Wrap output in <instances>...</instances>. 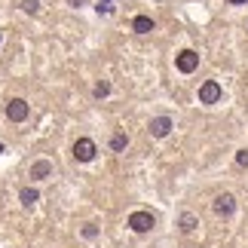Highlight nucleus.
Wrapping results in <instances>:
<instances>
[{
	"label": "nucleus",
	"instance_id": "ddd939ff",
	"mask_svg": "<svg viewBox=\"0 0 248 248\" xmlns=\"http://www.w3.org/2000/svg\"><path fill=\"white\" fill-rule=\"evenodd\" d=\"M22 9L28 16H37V13H40V3H37V0H22Z\"/></svg>",
	"mask_w": 248,
	"mask_h": 248
},
{
	"label": "nucleus",
	"instance_id": "423d86ee",
	"mask_svg": "<svg viewBox=\"0 0 248 248\" xmlns=\"http://www.w3.org/2000/svg\"><path fill=\"white\" fill-rule=\"evenodd\" d=\"M233 212H236V199H233V193L215 196V215H217V217H230Z\"/></svg>",
	"mask_w": 248,
	"mask_h": 248
},
{
	"label": "nucleus",
	"instance_id": "f257e3e1",
	"mask_svg": "<svg viewBox=\"0 0 248 248\" xmlns=\"http://www.w3.org/2000/svg\"><path fill=\"white\" fill-rule=\"evenodd\" d=\"M221 95H224V89H221L217 80H205L202 86H199V104H217Z\"/></svg>",
	"mask_w": 248,
	"mask_h": 248
},
{
	"label": "nucleus",
	"instance_id": "f3484780",
	"mask_svg": "<svg viewBox=\"0 0 248 248\" xmlns=\"http://www.w3.org/2000/svg\"><path fill=\"white\" fill-rule=\"evenodd\" d=\"M95 9H98L101 16H110V13H113V6H110V3H98V6H95Z\"/></svg>",
	"mask_w": 248,
	"mask_h": 248
},
{
	"label": "nucleus",
	"instance_id": "1a4fd4ad",
	"mask_svg": "<svg viewBox=\"0 0 248 248\" xmlns=\"http://www.w3.org/2000/svg\"><path fill=\"white\" fill-rule=\"evenodd\" d=\"M178 227H181V233H193L196 227H199V217L193 212H184V215L178 217Z\"/></svg>",
	"mask_w": 248,
	"mask_h": 248
},
{
	"label": "nucleus",
	"instance_id": "4468645a",
	"mask_svg": "<svg viewBox=\"0 0 248 248\" xmlns=\"http://www.w3.org/2000/svg\"><path fill=\"white\" fill-rule=\"evenodd\" d=\"M92 92H95V98H104V95H110V83H104V80H101V83H95V89H92Z\"/></svg>",
	"mask_w": 248,
	"mask_h": 248
},
{
	"label": "nucleus",
	"instance_id": "9d476101",
	"mask_svg": "<svg viewBox=\"0 0 248 248\" xmlns=\"http://www.w3.org/2000/svg\"><path fill=\"white\" fill-rule=\"evenodd\" d=\"M132 31L150 34V31H154V18H150V16H135V18H132Z\"/></svg>",
	"mask_w": 248,
	"mask_h": 248
},
{
	"label": "nucleus",
	"instance_id": "20e7f679",
	"mask_svg": "<svg viewBox=\"0 0 248 248\" xmlns=\"http://www.w3.org/2000/svg\"><path fill=\"white\" fill-rule=\"evenodd\" d=\"M154 215H150V212H132L129 215V227H132V230H135V233H147V230H154Z\"/></svg>",
	"mask_w": 248,
	"mask_h": 248
},
{
	"label": "nucleus",
	"instance_id": "6e6552de",
	"mask_svg": "<svg viewBox=\"0 0 248 248\" xmlns=\"http://www.w3.org/2000/svg\"><path fill=\"white\" fill-rule=\"evenodd\" d=\"M49 175H52V163H49V159H37V163L31 166V178L34 181H43Z\"/></svg>",
	"mask_w": 248,
	"mask_h": 248
},
{
	"label": "nucleus",
	"instance_id": "9b49d317",
	"mask_svg": "<svg viewBox=\"0 0 248 248\" xmlns=\"http://www.w3.org/2000/svg\"><path fill=\"white\" fill-rule=\"evenodd\" d=\"M18 199H22V202H25V205H34V202H37V199H40V193H37V190H34V187H25V190H22V193H18Z\"/></svg>",
	"mask_w": 248,
	"mask_h": 248
},
{
	"label": "nucleus",
	"instance_id": "0eeeda50",
	"mask_svg": "<svg viewBox=\"0 0 248 248\" xmlns=\"http://www.w3.org/2000/svg\"><path fill=\"white\" fill-rule=\"evenodd\" d=\"M171 126H175L171 117H154V120H150V135H154V138H166L171 132Z\"/></svg>",
	"mask_w": 248,
	"mask_h": 248
},
{
	"label": "nucleus",
	"instance_id": "6ab92c4d",
	"mask_svg": "<svg viewBox=\"0 0 248 248\" xmlns=\"http://www.w3.org/2000/svg\"><path fill=\"white\" fill-rule=\"evenodd\" d=\"M230 3H233V6H239V3H248V0H230Z\"/></svg>",
	"mask_w": 248,
	"mask_h": 248
},
{
	"label": "nucleus",
	"instance_id": "f8f14e48",
	"mask_svg": "<svg viewBox=\"0 0 248 248\" xmlns=\"http://www.w3.org/2000/svg\"><path fill=\"white\" fill-rule=\"evenodd\" d=\"M126 144H129V138L123 135V132H120V135H113V138H110V150H126Z\"/></svg>",
	"mask_w": 248,
	"mask_h": 248
},
{
	"label": "nucleus",
	"instance_id": "39448f33",
	"mask_svg": "<svg viewBox=\"0 0 248 248\" xmlns=\"http://www.w3.org/2000/svg\"><path fill=\"white\" fill-rule=\"evenodd\" d=\"M175 64H178L181 74H193V71L199 68V55H196L193 49H184V52L175 55Z\"/></svg>",
	"mask_w": 248,
	"mask_h": 248
},
{
	"label": "nucleus",
	"instance_id": "dca6fc26",
	"mask_svg": "<svg viewBox=\"0 0 248 248\" xmlns=\"http://www.w3.org/2000/svg\"><path fill=\"white\" fill-rule=\"evenodd\" d=\"M95 233H98V230H95L92 224H86V227H83V236H86V239H95Z\"/></svg>",
	"mask_w": 248,
	"mask_h": 248
},
{
	"label": "nucleus",
	"instance_id": "4be33fe9",
	"mask_svg": "<svg viewBox=\"0 0 248 248\" xmlns=\"http://www.w3.org/2000/svg\"><path fill=\"white\" fill-rule=\"evenodd\" d=\"M0 40H3V37H0Z\"/></svg>",
	"mask_w": 248,
	"mask_h": 248
},
{
	"label": "nucleus",
	"instance_id": "7ed1b4c3",
	"mask_svg": "<svg viewBox=\"0 0 248 248\" xmlns=\"http://www.w3.org/2000/svg\"><path fill=\"white\" fill-rule=\"evenodd\" d=\"M28 113H31V108H28L25 98H9L6 101V120L22 123V120H28Z\"/></svg>",
	"mask_w": 248,
	"mask_h": 248
},
{
	"label": "nucleus",
	"instance_id": "412c9836",
	"mask_svg": "<svg viewBox=\"0 0 248 248\" xmlns=\"http://www.w3.org/2000/svg\"><path fill=\"white\" fill-rule=\"evenodd\" d=\"M0 154H3V144H0Z\"/></svg>",
	"mask_w": 248,
	"mask_h": 248
},
{
	"label": "nucleus",
	"instance_id": "a211bd4d",
	"mask_svg": "<svg viewBox=\"0 0 248 248\" xmlns=\"http://www.w3.org/2000/svg\"><path fill=\"white\" fill-rule=\"evenodd\" d=\"M68 3H71V6H80V3H86V0H68Z\"/></svg>",
	"mask_w": 248,
	"mask_h": 248
},
{
	"label": "nucleus",
	"instance_id": "f03ea898",
	"mask_svg": "<svg viewBox=\"0 0 248 248\" xmlns=\"http://www.w3.org/2000/svg\"><path fill=\"white\" fill-rule=\"evenodd\" d=\"M95 154H98V147H95L92 138H77L74 141V156H77L80 163H92Z\"/></svg>",
	"mask_w": 248,
	"mask_h": 248
},
{
	"label": "nucleus",
	"instance_id": "2eb2a0df",
	"mask_svg": "<svg viewBox=\"0 0 248 248\" xmlns=\"http://www.w3.org/2000/svg\"><path fill=\"white\" fill-rule=\"evenodd\" d=\"M236 166H248V150H236Z\"/></svg>",
	"mask_w": 248,
	"mask_h": 248
},
{
	"label": "nucleus",
	"instance_id": "aec40b11",
	"mask_svg": "<svg viewBox=\"0 0 248 248\" xmlns=\"http://www.w3.org/2000/svg\"><path fill=\"white\" fill-rule=\"evenodd\" d=\"M101 3H117V0H101Z\"/></svg>",
	"mask_w": 248,
	"mask_h": 248
}]
</instances>
